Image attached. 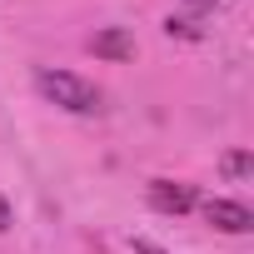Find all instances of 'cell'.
<instances>
[{
  "instance_id": "obj_2",
  "label": "cell",
  "mask_w": 254,
  "mask_h": 254,
  "mask_svg": "<svg viewBox=\"0 0 254 254\" xmlns=\"http://www.w3.org/2000/svg\"><path fill=\"white\" fill-rule=\"evenodd\" d=\"M150 204H155L160 214H190V209L199 204V194H194V185H175V180H150Z\"/></svg>"
},
{
  "instance_id": "obj_1",
  "label": "cell",
  "mask_w": 254,
  "mask_h": 254,
  "mask_svg": "<svg viewBox=\"0 0 254 254\" xmlns=\"http://www.w3.org/2000/svg\"><path fill=\"white\" fill-rule=\"evenodd\" d=\"M35 90H40L50 105L70 110V115H95V110H100V90H95L85 75H70V70H40V75H35Z\"/></svg>"
},
{
  "instance_id": "obj_3",
  "label": "cell",
  "mask_w": 254,
  "mask_h": 254,
  "mask_svg": "<svg viewBox=\"0 0 254 254\" xmlns=\"http://www.w3.org/2000/svg\"><path fill=\"white\" fill-rule=\"evenodd\" d=\"M204 219L224 234H249L254 229V214L239 204V199H204Z\"/></svg>"
},
{
  "instance_id": "obj_6",
  "label": "cell",
  "mask_w": 254,
  "mask_h": 254,
  "mask_svg": "<svg viewBox=\"0 0 254 254\" xmlns=\"http://www.w3.org/2000/svg\"><path fill=\"white\" fill-rule=\"evenodd\" d=\"M165 30H170V35L194 40V35H199V20H190V15H170V20H165Z\"/></svg>"
},
{
  "instance_id": "obj_5",
  "label": "cell",
  "mask_w": 254,
  "mask_h": 254,
  "mask_svg": "<svg viewBox=\"0 0 254 254\" xmlns=\"http://www.w3.org/2000/svg\"><path fill=\"white\" fill-rule=\"evenodd\" d=\"M224 175H229V180H249V175H254V155H244V150L224 155Z\"/></svg>"
},
{
  "instance_id": "obj_4",
  "label": "cell",
  "mask_w": 254,
  "mask_h": 254,
  "mask_svg": "<svg viewBox=\"0 0 254 254\" xmlns=\"http://www.w3.org/2000/svg\"><path fill=\"white\" fill-rule=\"evenodd\" d=\"M90 50H95L100 60H130V55H135V40L125 35V30H100V35L90 40Z\"/></svg>"
},
{
  "instance_id": "obj_8",
  "label": "cell",
  "mask_w": 254,
  "mask_h": 254,
  "mask_svg": "<svg viewBox=\"0 0 254 254\" xmlns=\"http://www.w3.org/2000/svg\"><path fill=\"white\" fill-rule=\"evenodd\" d=\"M0 229H10V204H5V194H0Z\"/></svg>"
},
{
  "instance_id": "obj_7",
  "label": "cell",
  "mask_w": 254,
  "mask_h": 254,
  "mask_svg": "<svg viewBox=\"0 0 254 254\" xmlns=\"http://www.w3.org/2000/svg\"><path fill=\"white\" fill-rule=\"evenodd\" d=\"M135 254H165L160 244H150V239H135Z\"/></svg>"
}]
</instances>
